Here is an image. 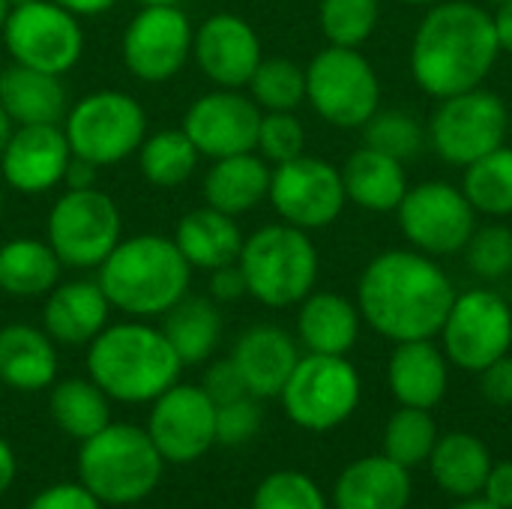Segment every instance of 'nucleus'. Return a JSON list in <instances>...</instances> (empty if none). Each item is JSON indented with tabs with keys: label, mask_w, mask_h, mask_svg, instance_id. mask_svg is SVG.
Wrapping results in <instances>:
<instances>
[{
	"label": "nucleus",
	"mask_w": 512,
	"mask_h": 509,
	"mask_svg": "<svg viewBox=\"0 0 512 509\" xmlns=\"http://www.w3.org/2000/svg\"><path fill=\"white\" fill-rule=\"evenodd\" d=\"M255 153L270 165L291 162L306 153V126L294 111H264L258 126Z\"/></svg>",
	"instance_id": "nucleus-43"
},
{
	"label": "nucleus",
	"mask_w": 512,
	"mask_h": 509,
	"mask_svg": "<svg viewBox=\"0 0 512 509\" xmlns=\"http://www.w3.org/2000/svg\"><path fill=\"white\" fill-rule=\"evenodd\" d=\"M171 237L180 255L186 258V264L201 273H210L225 264H237L243 240H246L234 216L219 213L207 204L183 213Z\"/></svg>",
	"instance_id": "nucleus-29"
},
{
	"label": "nucleus",
	"mask_w": 512,
	"mask_h": 509,
	"mask_svg": "<svg viewBox=\"0 0 512 509\" xmlns=\"http://www.w3.org/2000/svg\"><path fill=\"white\" fill-rule=\"evenodd\" d=\"M159 327L180 357L183 369L210 363L222 342V312L210 294L189 291L159 318Z\"/></svg>",
	"instance_id": "nucleus-31"
},
{
	"label": "nucleus",
	"mask_w": 512,
	"mask_h": 509,
	"mask_svg": "<svg viewBox=\"0 0 512 509\" xmlns=\"http://www.w3.org/2000/svg\"><path fill=\"white\" fill-rule=\"evenodd\" d=\"M6 15H9V3H6V0H0V30H3V21H6Z\"/></svg>",
	"instance_id": "nucleus-58"
},
{
	"label": "nucleus",
	"mask_w": 512,
	"mask_h": 509,
	"mask_svg": "<svg viewBox=\"0 0 512 509\" xmlns=\"http://www.w3.org/2000/svg\"><path fill=\"white\" fill-rule=\"evenodd\" d=\"M444 354L453 366L480 375L512 348L510 303L489 288L456 294L450 315L441 327Z\"/></svg>",
	"instance_id": "nucleus-15"
},
{
	"label": "nucleus",
	"mask_w": 512,
	"mask_h": 509,
	"mask_svg": "<svg viewBox=\"0 0 512 509\" xmlns=\"http://www.w3.org/2000/svg\"><path fill=\"white\" fill-rule=\"evenodd\" d=\"M492 465L495 462L489 456V447L477 435H468V432H450L438 438L429 456L432 480L459 501L483 492Z\"/></svg>",
	"instance_id": "nucleus-33"
},
{
	"label": "nucleus",
	"mask_w": 512,
	"mask_h": 509,
	"mask_svg": "<svg viewBox=\"0 0 512 509\" xmlns=\"http://www.w3.org/2000/svg\"><path fill=\"white\" fill-rule=\"evenodd\" d=\"M435 444H438V426L432 420V411L402 405L384 426V456H390L405 468H417L429 462Z\"/></svg>",
	"instance_id": "nucleus-38"
},
{
	"label": "nucleus",
	"mask_w": 512,
	"mask_h": 509,
	"mask_svg": "<svg viewBox=\"0 0 512 509\" xmlns=\"http://www.w3.org/2000/svg\"><path fill=\"white\" fill-rule=\"evenodd\" d=\"M480 393L489 405L510 408L512 405V357H501L480 372Z\"/></svg>",
	"instance_id": "nucleus-47"
},
{
	"label": "nucleus",
	"mask_w": 512,
	"mask_h": 509,
	"mask_svg": "<svg viewBox=\"0 0 512 509\" xmlns=\"http://www.w3.org/2000/svg\"><path fill=\"white\" fill-rule=\"evenodd\" d=\"M252 509H327V498L312 477L300 471H273L258 483Z\"/></svg>",
	"instance_id": "nucleus-41"
},
{
	"label": "nucleus",
	"mask_w": 512,
	"mask_h": 509,
	"mask_svg": "<svg viewBox=\"0 0 512 509\" xmlns=\"http://www.w3.org/2000/svg\"><path fill=\"white\" fill-rule=\"evenodd\" d=\"M195 24L183 6H138L129 18L120 57L126 72L141 84H168L192 60Z\"/></svg>",
	"instance_id": "nucleus-13"
},
{
	"label": "nucleus",
	"mask_w": 512,
	"mask_h": 509,
	"mask_svg": "<svg viewBox=\"0 0 512 509\" xmlns=\"http://www.w3.org/2000/svg\"><path fill=\"white\" fill-rule=\"evenodd\" d=\"M60 357L54 339L36 324L0 327V384L15 393H42L57 381Z\"/></svg>",
	"instance_id": "nucleus-24"
},
{
	"label": "nucleus",
	"mask_w": 512,
	"mask_h": 509,
	"mask_svg": "<svg viewBox=\"0 0 512 509\" xmlns=\"http://www.w3.org/2000/svg\"><path fill=\"white\" fill-rule=\"evenodd\" d=\"M48 414L66 438L87 441L111 423V399L90 378H63L51 384Z\"/></svg>",
	"instance_id": "nucleus-34"
},
{
	"label": "nucleus",
	"mask_w": 512,
	"mask_h": 509,
	"mask_svg": "<svg viewBox=\"0 0 512 509\" xmlns=\"http://www.w3.org/2000/svg\"><path fill=\"white\" fill-rule=\"evenodd\" d=\"M0 39L12 63L51 72L60 78L72 72L84 57L81 18L57 6L54 0L12 6L3 21Z\"/></svg>",
	"instance_id": "nucleus-12"
},
{
	"label": "nucleus",
	"mask_w": 512,
	"mask_h": 509,
	"mask_svg": "<svg viewBox=\"0 0 512 509\" xmlns=\"http://www.w3.org/2000/svg\"><path fill=\"white\" fill-rule=\"evenodd\" d=\"M468 267L489 282L498 279H510L512 273V228L492 222V225H477V231L471 234L468 246L462 249Z\"/></svg>",
	"instance_id": "nucleus-42"
},
{
	"label": "nucleus",
	"mask_w": 512,
	"mask_h": 509,
	"mask_svg": "<svg viewBox=\"0 0 512 509\" xmlns=\"http://www.w3.org/2000/svg\"><path fill=\"white\" fill-rule=\"evenodd\" d=\"M492 15H495V27H498L501 51H504V54H512V0H501L498 9H495Z\"/></svg>",
	"instance_id": "nucleus-53"
},
{
	"label": "nucleus",
	"mask_w": 512,
	"mask_h": 509,
	"mask_svg": "<svg viewBox=\"0 0 512 509\" xmlns=\"http://www.w3.org/2000/svg\"><path fill=\"white\" fill-rule=\"evenodd\" d=\"M0 72H3V66H0Z\"/></svg>",
	"instance_id": "nucleus-62"
},
{
	"label": "nucleus",
	"mask_w": 512,
	"mask_h": 509,
	"mask_svg": "<svg viewBox=\"0 0 512 509\" xmlns=\"http://www.w3.org/2000/svg\"><path fill=\"white\" fill-rule=\"evenodd\" d=\"M165 459L153 447L144 426L108 423L81 441L78 477L108 507H132L147 501L162 483Z\"/></svg>",
	"instance_id": "nucleus-5"
},
{
	"label": "nucleus",
	"mask_w": 512,
	"mask_h": 509,
	"mask_svg": "<svg viewBox=\"0 0 512 509\" xmlns=\"http://www.w3.org/2000/svg\"><path fill=\"white\" fill-rule=\"evenodd\" d=\"M453 509H501V507H495L492 501H486V498H477V495H474V498H462V501H459Z\"/></svg>",
	"instance_id": "nucleus-54"
},
{
	"label": "nucleus",
	"mask_w": 512,
	"mask_h": 509,
	"mask_svg": "<svg viewBox=\"0 0 512 509\" xmlns=\"http://www.w3.org/2000/svg\"><path fill=\"white\" fill-rule=\"evenodd\" d=\"M192 267L180 255L174 237L135 234L123 237L96 267L111 309L126 318L159 321L192 288Z\"/></svg>",
	"instance_id": "nucleus-4"
},
{
	"label": "nucleus",
	"mask_w": 512,
	"mask_h": 509,
	"mask_svg": "<svg viewBox=\"0 0 512 509\" xmlns=\"http://www.w3.org/2000/svg\"><path fill=\"white\" fill-rule=\"evenodd\" d=\"M246 294L267 309L300 306L318 285L321 255L309 231L288 222H273L243 240L237 258Z\"/></svg>",
	"instance_id": "nucleus-6"
},
{
	"label": "nucleus",
	"mask_w": 512,
	"mask_h": 509,
	"mask_svg": "<svg viewBox=\"0 0 512 509\" xmlns=\"http://www.w3.org/2000/svg\"><path fill=\"white\" fill-rule=\"evenodd\" d=\"M267 201L273 204L279 222L303 231H321L342 216L348 195L342 171L333 162L303 153L291 162L273 165Z\"/></svg>",
	"instance_id": "nucleus-16"
},
{
	"label": "nucleus",
	"mask_w": 512,
	"mask_h": 509,
	"mask_svg": "<svg viewBox=\"0 0 512 509\" xmlns=\"http://www.w3.org/2000/svg\"><path fill=\"white\" fill-rule=\"evenodd\" d=\"M99 171H102V168H96L93 162L72 156V162H69V168H66V177H63V186H66V189H90V186H96Z\"/></svg>",
	"instance_id": "nucleus-50"
},
{
	"label": "nucleus",
	"mask_w": 512,
	"mask_h": 509,
	"mask_svg": "<svg viewBox=\"0 0 512 509\" xmlns=\"http://www.w3.org/2000/svg\"><path fill=\"white\" fill-rule=\"evenodd\" d=\"M399 3H405V6H435L441 0H399Z\"/></svg>",
	"instance_id": "nucleus-57"
},
{
	"label": "nucleus",
	"mask_w": 512,
	"mask_h": 509,
	"mask_svg": "<svg viewBox=\"0 0 512 509\" xmlns=\"http://www.w3.org/2000/svg\"><path fill=\"white\" fill-rule=\"evenodd\" d=\"M363 315L354 300L336 291H312L297 312V342L306 354L348 357L360 339Z\"/></svg>",
	"instance_id": "nucleus-27"
},
{
	"label": "nucleus",
	"mask_w": 512,
	"mask_h": 509,
	"mask_svg": "<svg viewBox=\"0 0 512 509\" xmlns=\"http://www.w3.org/2000/svg\"><path fill=\"white\" fill-rule=\"evenodd\" d=\"M339 171L348 201L369 213H396L408 192L402 162L366 144L357 147Z\"/></svg>",
	"instance_id": "nucleus-30"
},
{
	"label": "nucleus",
	"mask_w": 512,
	"mask_h": 509,
	"mask_svg": "<svg viewBox=\"0 0 512 509\" xmlns=\"http://www.w3.org/2000/svg\"><path fill=\"white\" fill-rule=\"evenodd\" d=\"M147 435L165 465H189L216 447V405L201 384H174L150 402Z\"/></svg>",
	"instance_id": "nucleus-17"
},
{
	"label": "nucleus",
	"mask_w": 512,
	"mask_h": 509,
	"mask_svg": "<svg viewBox=\"0 0 512 509\" xmlns=\"http://www.w3.org/2000/svg\"><path fill=\"white\" fill-rule=\"evenodd\" d=\"M201 390L213 399V405H225V402H234L240 396H249V390H246L237 366L231 363V357L207 363L204 378H201Z\"/></svg>",
	"instance_id": "nucleus-45"
},
{
	"label": "nucleus",
	"mask_w": 512,
	"mask_h": 509,
	"mask_svg": "<svg viewBox=\"0 0 512 509\" xmlns=\"http://www.w3.org/2000/svg\"><path fill=\"white\" fill-rule=\"evenodd\" d=\"M510 108L495 90H465L438 102L429 117V147L438 159L456 168H468L486 153L507 144Z\"/></svg>",
	"instance_id": "nucleus-11"
},
{
	"label": "nucleus",
	"mask_w": 512,
	"mask_h": 509,
	"mask_svg": "<svg viewBox=\"0 0 512 509\" xmlns=\"http://www.w3.org/2000/svg\"><path fill=\"white\" fill-rule=\"evenodd\" d=\"M12 129H15V123L6 117V111L0 108V153H3V147H6V141H9V135H12Z\"/></svg>",
	"instance_id": "nucleus-55"
},
{
	"label": "nucleus",
	"mask_w": 512,
	"mask_h": 509,
	"mask_svg": "<svg viewBox=\"0 0 512 509\" xmlns=\"http://www.w3.org/2000/svg\"><path fill=\"white\" fill-rule=\"evenodd\" d=\"M501 54L495 15L486 6L441 0L417 24L408 60L414 84L435 99H447L483 87Z\"/></svg>",
	"instance_id": "nucleus-2"
},
{
	"label": "nucleus",
	"mask_w": 512,
	"mask_h": 509,
	"mask_svg": "<svg viewBox=\"0 0 512 509\" xmlns=\"http://www.w3.org/2000/svg\"><path fill=\"white\" fill-rule=\"evenodd\" d=\"M261 399L240 396L234 402L216 405V444L243 447L261 432Z\"/></svg>",
	"instance_id": "nucleus-44"
},
{
	"label": "nucleus",
	"mask_w": 512,
	"mask_h": 509,
	"mask_svg": "<svg viewBox=\"0 0 512 509\" xmlns=\"http://www.w3.org/2000/svg\"><path fill=\"white\" fill-rule=\"evenodd\" d=\"M138 6H180L183 0H135Z\"/></svg>",
	"instance_id": "nucleus-56"
},
{
	"label": "nucleus",
	"mask_w": 512,
	"mask_h": 509,
	"mask_svg": "<svg viewBox=\"0 0 512 509\" xmlns=\"http://www.w3.org/2000/svg\"><path fill=\"white\" fill-rule=\"evenodd\" d=\"M3 210H6V186L0 180V219H3Z\"/></svg>",
	"instance_id": "nucleus-59"
},
{
	"label": "nucleus",
	"mask_w": 512,
	"mask_h": 509,
	"mask_svg": "<svg viewBox=\"0 0 512 509\" xmlns=\"http://www.w3.org/2000/svg\"><path fill=\"white\" fill-rule=\"evenodd\" d=\"M42 330L63 348H87L108 324H111V303L96 279H60L42 297Z\"/></svg>",
	"instance_id": "nucleus-21"
},
{
	"label": "nucleus",
	"mask_w": 512,
	"mask_h": 509,
	"mask_svg": "<svg viewBox=\"0 0 512 509\" xmlns=\"http://www.w3.org/2000/svg\"><path fill=\"white\" fill-rule=\"evenodd\" d=\"M453 300L456 288L444 267L417 249L375 255L357 282V309L363 321L390 342L441 336Z\"/></svg>",
	"instance_id": "nucleus-1"
},
{
	"label": "nucleus",
	"mask_w": 512,
	"mask_h": 509,
	"mask_svg": "<svg viewBox=\"0 0 512 509\" xmlns=\"http://www.w3.org/2000/svg\"><path fill=\"white\" fill-rule=\"evenodd\" d=\"M381 18V0H321L318 24L327 45L360 48L372 39Z\"/></svg>",
	"instance_id": "nucleus-39"
},
{
	"label": "nucleus",
	"mask_w": 512,
	"mask_h": 509,
	"mask_svg": "<svg viewBox=\"0 0 512 509\" xmlns=\"http://www.w3.org/2000/svg\"><path fill=\"white\" fill-rule=\"evenodd\" d=\"M6 3H9V9H12V6H24V3H33V0H6Z\"/></svg>",
	"instance_id": "nucleus-60"
},
{
	"label": "nucleus",
	"mask_w": 512,
	"mask_h": 509,
	"mask_svg": "<svg viewBox=\"0 0 512 509\" xmlns=\"http://www.w3.org/2000/svg\"><path fill=\"white\" fill-rule=\"evenodd\" d=\"M396 216L411 249L432 258L459 255L477 231V210L459 186L444 180L408 186Z\"/></svg>",
	"instance_id": "nucleus-14"
},
{
	"label": "nucleus",
	"mask_w": 512,
	"mask_h": 509,
	"mask_svg": "<svg viewBox=\"0 0 512 509\" xmlns=\"http://www.w3.org/2000/svg\"><path fill=\"white\" fill-rule=\"evenodd\" d=\"M69 93L60 75L39 72L21 63H9L0 72V108L15 126L63 123L69 111Z\"/></svg>",
	"instance_id": "nucleus-28"
},
{
	"label": "nucleus",
	"mask_w": 512,
	"mask_h": 509,
	"mask_svg": "<svg viewBox=\"0 0 512 509\" xmlns=\"http://www.w3.org/2000/svg\"><path fill=\"white\" fill-rule=\"evenodd\" d=\"M363 138H366V147H375V150L405 162L420 153V147L426 141V129L405 108H387V111L378 108L363 123Z\"/></svg>",
	"instance_id": "nucleus-40"
},
{
	"label": "nucleus",
	"mask_w": 512,
	"mask_h": 509,
	"mask_svg": "<svg viewBox=\"0 0 512 509\" xmlns=\"http://www.w3.org/2000/svg\"><path fill=\"white\" fill-rule=\"evenodd\" d=\"M261 108L246 90L213 87L201 93L183 114L180 129L192 138L204 159H225L237 153H252L261 126Z\"/></svg>",
	"instance_id": "nucleus-18"
},
{
	"label": "nucleus",
	"mask_w": 512,
	"mask_h": 509,
	"mask_svg": "<svg viewBox=\"0 0 512 509\" xmlns=\"http://www.w3.org/2000/svg\"><path fill=\"white\" fill-rule=\"evenodd\" d=\"M54 3L63 6V9H69L78 18H96V15L111 12L120 0H54Z\"/></svg>",
	"instance_id": "nucleus-51"
},
{
	"label": "nucleus",
	"mask_w": 512,
	"mask_h": 509,
	"mask_svg": "<svg viewBox=\"0 0 512 509\" xmlns=\"http://www.w3.org/2000/svg\"><path fill=\"white\" fill-rule=\"evenodd\" d=\"M15 474H18V459H15V450L6 438H0V498L12 489L15 483Z\"/></svg>",
	"instance_id": "nucleus-52"
},
{
	"label": "nucleus",
	"mask_w": 512,
	"mask_h": 509,
	"mask_svg": "<svg viewBox=\"0 0 512 509\" xmlns=\"http://www.w3.org/2000/svg\"><path fill=\"white\" fill-rule=\"evenodd\" d=\"M87 378L111 402L150 405L180 381L183 363L159 324L123 318L87 345Z\"/></svg>",
	"instance_id": "nucleus-3"
},
{
	"label": "nucleus",
	"mask_w": 512,
	"mask_h": 509,
	"mask_svg": "<svg viewBox=\"0 0 512 509\" xmlns=\"http://www.w3.org/2000/svg\"><path fill=\"white\" fill-rule=\"evenodd\" d=\"M462 192L477 216H512V147L504 144L483 159L471 162L462 177Z\"/></svg>",
	"instance_id": "nucleus-36"
},
{
	"label": "nucleus",
	"mask_w": 512,
	"mask_h": 509,
	"mask_svg": "<svg viewBox=\"0 0 512 509\" xmlns=\"http://www.w3.org/2000/svg\"><path fill=\"white\" fill-rule=\"evenodd\" d=\"M510 285H512V273H510Z\"/></svg>",
	"instance_id": "nucleus-61"
},
{
	"label": "nucleus",
	"mask_w": 512,
	"mask_h": 509,
	"mask_svg": "<svg viewBox=\"0 0 512 509\" xmlns=\"http://www.w3.org/2000/svg\"><path fill=\"white\" fill-rule=\"evenodd\" d=\"M360 396L363 381L354 363L330 354H303L279 393L288 420L306 432L339 429L354 417Z\"/></svg>",
	"instance_id": "nucleus-9"
},
{
	"label": "nucleus",
	"mask_w": 512,
	"mask_h": 509,
	"mask_svg": "<svg viewBox=\"0 0 512 509\" xmlns=\"http://www.w3.org/2000/svg\"><path fill=\"white\" fill-rule=\"evenodd\" d=\"M207 294L216 300V303H237L246 294V279H243V270L240 264H225V267H216L207 273Z\"/></svg>",
	"instance_id": "nucleus-48"
},
{
	"label": "nucleus",
	"mask_w": 512,
	"mask_h": 509,
	"mask_svg": "<svg viewBox=\"0 0 512 509\" xmlns=\"http://www.w3.org/2000/svg\"><path fill=\"white\" fill-rule=\"evenodd\" d=\"M408 501L411 474L384 453L351 462L333 486L336 509H408Z\"/></svg>",
	"instance_id": "nucleus-26"
},
{
	"label": "nucleus",
	"mask_w": 512,
	"mask_h": 509,
	"mask_svg": "<svg viewBox=\"0 0 512 509\" xmlns=\"http://www.w3.org/2000/svg\"><path fill=\"white\" fill-rule=\"evenodd\" d=\"M27 509H102V504L78 480V483H54V486L36 492Z\"/></svg>",
	"instance_id": "nucleus-46"
},
{
	"label": "nucleus",
	"mask_w": 512,
	"mask_h": 509,
	"mask_svg": "<svg viewBox=\"0 0 512 509\" xmlns=\"http://www.w3.org/2000/svg\"><path fill=\"white\" fill-rule=\"evenodd\" d=\"M45 240L57 252L63 270H96L123 240V213L99 186L66 189L48 210Z\"/></svg>",
	"instance_id": "nucleus-8"
},
{
	"label": "nucleus",
	"mask_w": 512,
	"mask_h": 509,
	"mask_svg": "<svg viewBox=\"0 0 512 509\" xmlns=\"http://www.w3.org/2000/svg\"><path fill=\"white\" fill-rule=\"evenodd\" d=\"M306 102L336 129H363L381 108L378 72L357 48L327 45L306 66Z\"/></svg>",
	"instance_id": "nucleus-10"
},
{
	"label": "nucleus",
	"mask_w": 512,
	"mask_h": 509,
	"mask_svg": "<svg viewBox=\"0 0 512 509\" xmlns=\"http://www.w3.org/2000/svg\"><path fill=\"white\" fill-rule=\"evenodd\" d=\"M387 384L399 405L432 411L450 387V360L432 339L396 342L387 363Z\"/></svg>",
	"instance_id": "nucleus-23"
},
{
	"label": "nucleus",
	"mask_w": 512,
	"mask_h": 509,
	"mask_svg": "<svg viewBox=\"0 0 512 509\" xmlns=\"http://www.w3.org/2000/svg\"><path fill=\"white\" fill-rule=\"evenodd\" d=\"M228 357L237 366L249 396L279 399L285 381L291 378L303 354H300V342L288 330L276 324H255L237 336Z\"/></svg>",
	"instance_id": "nucleus-22"
},
{
	"label": "nucleus",
	"mask_w": 512,
	"mask_h": 509,
	"mask_svg": "<svg viewBox=\"0 0 512 509\" xmlns=\"http://www.w3.org/2000/svg\"><path fill=\"white\" fill-rule=\"evenodd\" d=\"M246 93L261 111H297L306 102V66L288 57H264Z\"/></svg>",
	"instance_id": "nucleus-37"
},
{
	"label": "nucleus",
	"mask_w": 512,
	"mask_h": 509,
	"mask_svg": "<svg viewBox=\"0 0 512 509\" xmlns=\"http://www.w3.org/2000/svg\"><path fill=\"white\" fill-rule=\"evenodd\" d=\"M192 60L213 87L246 90L264 60V45L258 30L243 15L213 12L195 27Z\"/></svg>",
	"instance_id": "nucleus-19"
},
{
	"label": "nucleus",
	"mask_w": 512,
	"mask_h": 509,
	"mask_svg": "<svg viewBox=\"0 0 512 509\" xmlns=\"http://www.w3.org/2000/svg\"><path fill=\"white\" fill-rule=\"evenodd\" d=\"M138 168L141 177L156 189H177L186 180H192L201 153L195 150L192 138L177 129H159L147 132V138L138 147Z\"/></svg>",
	"instance_id": "nucleus-35"
},
{
	"label": "nucleus",
	"mask_w": 512,
	"mask_h": 509,
	"mask_svg": "<svg viewBox=\"0 0 512 509\" xmlns=\"http://www.w3.org/2000/svg\"><path fill=\"white\" fill-rule=\"evenodd\" d=\"M63 276V264L45 237H12L0 246V291L15 300L45 297Z\"/></svg>",
	"instance_id": "nucleus-32"
},
{
	"label": "nucleus",
	"mask_w": 512,
	"mask_h": 509,
	"mask_svg": "<svg viewBox=\"0 0 512 509\" xmlns=\"http://www.w3.org/2000/svg\"><path fill=\"white\" fill-rule=\"evenodd\" d=\"M60 126L72 156L111 168L138 153L147 138V111L132 93L102 87L75 99Z\"/></svg>",
	"instance_id": "nucleus-7"
},
{
	"label": "nucleus",
	"mask_w": 512,
	"mask_h": 509,
	"mask_svg": "<svg viewBox=\"0 0 512 509\" xmlns=\"http://www.w3.org/2000/svg\"><path fill=\"white\" fill-rule=\"evenodd\" d=\"M72 162V147L60 123L15 126L0 153V180L21 195H45L57 189Z\"/></svg>",
	"instance_id": "nucleus-20"
},
{
	"label": "nucleus",
	"mask_w": 512,
	"mask_h": 509,
	"mask_svg": "<svg viewBox=\"0 0 512 509\" xmlns=\"http://www.w3.org/2000/svg\"><path fill=\"white\" fill-rule=\"evenodd\" d=\"M486 501H492L495 507L512 509V462H498L492 465L489 477H486V486L480 492Z\"/></svg>",
	"instance_id": "nucleus-49"
},
{
	"label": "nucleus",
	"mask_w": 512,
	"mask_h": 509,
	"mask_svg": "<svg viewBox=\"0 0 512 509\" xmlns=\"http://www.w3.org/2000/svg\"><path fill=\"white\" fill-rule=\"evenodd\" d=\"M270 174L273 165L252 153H237L225 159H213L201 180L204 204L240 219L243 213H252L258 204L270 195Z\"/></svg>",
	"instance_id": "nucleus-25"
}]
</instances>
